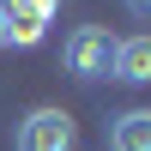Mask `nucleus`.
Here are the masks:
<instances>
[{"instance_id": "4", "label": "nucleus", "mask_w": 151, "mask_h": 151, "mask_svg": "<svg viewBox=\"0 0 151 151\" xmlns=\"http://www.w3.org/2000/svg\"><path fill=\"white\" fill-rule=\"evenodd\" d=\"M109 79H121V85H151V30H139V36H115Z\"/></svg>"}, {"instance_id": "5", "label": "nucleus", "mask_w": 151, "mask_h": 151, "mask_svg": "<svg viewBox=\"0 0 151 151\" xmlns=\"http://www.w3.org/2000/svg\"><path fill=\"white\" fill-rule=\"evenodd\" d=\"M109 151H151V109H127L109 121Z\"/></svg>"}, {"instance_id": "6", "label": "nucleus", "mask_w": 151, "mask_h": 151, "mask_svg": "<svg viewBox=\"0 0 151 151\" xmlns=\"http://www.w3.org/2000/svg\"><path fill=\"white\" fill-rule=\"evenodd\" d=\"M127 12H133V18H145V24H151V0H127Z\"/></svg>"}, {"instance_id": "1", "label": "nucleus", "mask_w": 151, "mask_h": 151, "mask_svg": "<svg viewBox=\"0 0 151 151\" xmlns=\"http://www.w3.org/2000/svg\"><path fill=\"white\" fill-rule=\"evenodd\" d=\"M60 55H67V73L79 85H103L109 79V60H115V36H109L103 24H79Z\"/></svg>"}, {"instance_id": "3", "label": "nucleus", "mask_w": 151, "mask_h": 151, "mask_svg": "<svg viewBox=\"0 0 151 151\" xmlns=\"http://www.w3.org/2000/svg\"><path fill=\"white\" fill-rule=\"evenodd\" d=\"M0 12H6V48H36L55 24L60 0H6Z\"/></svg>"}, {"instance_id": "7", "label": "nucleus", "mask_w": 151, "mask_h": 151, "mask_svg": "<svg viewBox=\"0 0 151 151\" xmlns=\"http://www.w3.org/2000/svg\"><path fill=\"white\" fill-rule=\"evenodd\" d=\"M0 48H6V12H0Z\"/></svg>"}, {"instance_id": "8", "label": "nucleus", "mask_w": 151, "mask_h": 151, "mask_svg": "<svg viewBox=\"0 0 151 151\" xmlns=\"http://www.w3.org/2000/svg\"><path fill=\"white\" fill-rule=\"evenodd\" d=\"M0 6H6V0H0Z\"/></svg>"}, {"instance_id": "2", "label": "nucleus", "mask_w": 151, "mask_h": 151, "mask_svg": "<svg viewBox=\"0 0 151 151\" xmlns=\"http://www.w3.org/2000/svg\"><path fill=\"white\" fill-rule=\"evenodd\" d=\"M12 145H18V151H73V145H79V127H73L67 109L42 103V109H30V115L18 121V139H12Z\"/></svg>"}]
</instances>
